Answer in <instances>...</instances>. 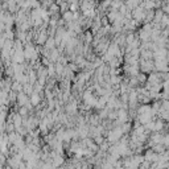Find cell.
Listing matches in <instances>:
<instances>
[{"label":"cell","instance_id":"2","mask_svg":"<svg viewBox=\"0 0 169 169\" xmlns=\"http://www.w3.org/2000/svg\"><path fill=\"white\" fill-rule=\"evenodd\" d=\"M29 102H31V105L33 106V107H36L37 105H40V103L42 102V99L40 98V95L39 94H32V95H29Z\"/></svg>","mask_w":169,"mask_h":169},{"label":"cell","instance_id":"1","mask_svg":"<svg viewBox=\"0 0 169 169\" xmlns=\"http://www.w3.org/2000/svg\"><path fill=\"white\" fill-rule=\"evenodd\" d=\"M28 102H29V97H28V95H25V94L24 93H19L17 94V99H16V105L19 106V107H24L25 105H27V103Z\"/></svg>","mask_w":169,"mask_h":169},{"label":"cell","instance_id":"5","mask_svg":"<svg viewBox=\"0 0 169 169\" xmlns=\"http://www.w3.org/2000/svg\"><path fill=\"white\" fill-rule=\"evenodd\" d=\"M93 142L95 143L98 147H99V145H101L103 142H105V136H103V135H95V136L93 138Z\"/></svg>","mask_w":169,"mask_h":169},{"label":"cell","instance_id":"3","mask_svg":"<svg viewBox=\"0 0 169 169\" xmlns=\"http://www.w3.org/2000/svg\"><path fill=\"white\" fill-rule=\"evenodd\" d=\"M151 149H152V151H153L155 153H157V155H163L165 151H168L167 148H164V147H163V144H156V145H153V147H152Z\"/></svg>","mask_w":169,"mask_h":169},{"label":"cell","instance_id":"4","mask_svg":"<svg viewBox=\"0 0 169 169\" xmlns=\"http://www.w3.org/2000/svg\"><path fill=\"white\" fill-rule=\"evenodd\" d=\"M11 90L12 91H15V93H21L23 91V84L21 83H19L16 81H12V84H11Z\"/></svg>","mask_w":169,"mask_h":169}]
</instances>
